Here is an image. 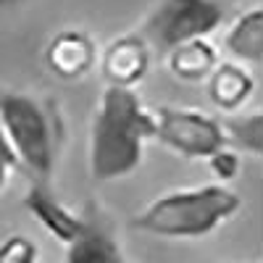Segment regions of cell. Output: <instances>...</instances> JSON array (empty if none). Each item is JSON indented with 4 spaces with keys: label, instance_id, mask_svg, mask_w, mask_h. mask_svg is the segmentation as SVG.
I'll return each instance as SVG.
<instances>
[{
    "label": "cell",
    "instance_id": "6da1fadb",
    "mask_svg": "<svg viewBox=\"0 0 263 263\" xmlns=\"http://www.w3.org/2000/svg\"><path fill=\"white\" fill-rule=\"evenodd\" d=\"M150 140H156V116L140 95L135 90L103 87L90 126L92 179H126L142 166Z\"/></svg>",
    "mask_w": 263,
    "mask_h": 263
},
{
    "label": "cell",
    "instance_id": "7a4b0ae2",
    "mask_svg": "<svg viewBox=\"0 0 263 263\" xmlns=\"http://www.w3.org/2000/svg\"><path fill=\"white\" fill-rule=\"evenodd\" d=\"M242 208L239 195L229 184H200L171 190L150 200L132 216V227L161 239H205L218 232Z\"/></svg>",
    "mask_w": 263,
    "mask_h": 263
},
{
    "label": "cell",
    "instance_id": "3957f363",
    "mask_svg": "<svg viewBox=\"0 0 263 263\" xmlns=\"http://www.w3.org/2000/svg\"><path fill=\"white\" fill-rule=\"evenodd\" d=\"M0 129L32 179H50L63 142L58 105L16 87L0 84Z\"/></svg>",
    "mask_w": 263,
    "mask_h": 263
},
{
    "label": "cell",
    "instance_id": "277c9868",
    "mask_svg": "<svg viewBox=\"0 0 263 263\" xmlns=\"http://www.w3.org/2000/svg\"><path fill=\"white\" fill-rule=\"evenodd\" d=\"M224 21V6L218 0H158L145 16L140 37L163 53L192 40H208Z\"/></svg>",
    "mask_w": 263,
    "mask_h": 263
},
{
    "label": "cell",
    "instance_id": "5b68a950",
    "mask_svg": "<svg viewBox=\"0 0 263 263\" xmlns=\"http://www.w3.org/2000/svg\"><path fill=\"white\" fill-rule=\"evenodd\" d=\"M156 116V142L166 150L190 161H208L216 150L224 147L221 121L200 108L184 105H161Z\"/></svg>",
    "mask_w": 263,
    "mask_h": 263
},
{
    "label": "cell",
    "instance_id": "8992f818",
    "mask_svg": "<svg viewBox=\"0 0 263 263\" xmlns=\"http://www.w3.org/2000/svg\"><path fill=\"white\" fill-rule=\"evenodd\" d=\"M63 263H132L114 218L95 200L82 208V229L66 245Z\"/></svg>",
    "mask_w": 263,
    "mask_h": 263
},
{
    "label": "cell",
    "instance_id": "52a82bcc",
    "mask_svg": "<svg viewBox=\"0 0 263 263\" xmlns=\"http://www.w3.org/2000/svg\"><path fill=\"white\" fill-rule=\"evenodd\" d=\"M153 50L137 34L129 32L111 40L100 50L98 69L105 79V87H119V90H135L150 71Z\"/></svg>",
    "mask_w": 263,
    "mask_h": 263
},
{
    "label": "cell",
    "instance_id": "ba28073f",
    "mask_svg": "<svg viewBox=\"0 0 263 263\" xmlns=\"http://www.w3.org/2000/svg\"><path fill=\"white\" fill-rule=\"evenodd\" d=\"M42 58H45L48 71L55 79L79 82L98 66L100 50L84 29H63L48 40Z\"/></svg>",
    "mask_w": 263,
    "mask_h": 263
},
{
    "label": "cell",
    "instance_id": "9c48e42d",
    "mask_svg": "<svg viewBox=\"0 0 263 263\" xmlns=\"http://www.w3.org/2000/svg\"><path fill=\"white\" fill-rule=\"evenodd\" d=\"M24 208L63 248L69 245L82 229V211H74L71 205H66L55 195L50 179H32V184L24 195Z\"/></svg>",
    "mask_w": 263,
    "mask_h": 263
},
{
    "label": "cell",
    "instance_id": "30bf717a",
    "mask_svg": "<svg viewBox=\"0 0 263 263\" xmlns=\"http://www.w3.org/2000/svg\"><path fill=\"white\" fill-rule=\"evenodd\" d=\"M208 98L221 114H242L250 95L255 92V77L248 71V66L234 61H218L213 74L205 82Z\"/></svg>",
    "mask_w": 263,
    "mask_h": 263
},
{
    "label": "cell",
    "instance_id": "8fae6325",
    "mask_svg": "<svg viewBox=\"0 0 263 263\" xmlns=\"http://www.w3.org/2000/svg\"><path fill=\"white\" fill-rule=\"evenodd\" d=\"M224 50L234 63L260 66L263 63V8L253 6L239 13L224 32Z\"/></svg>",
    "mask_w": 263,
    "mask_h": 263
},
{
    "label": "cell",
    "instance_id": "7c38bea8",
    "mask_svg": "<svg viewBox=\"0 0 263 263\" xmlns=\"http://www.w3.org/2000/svg\"><path fill=\"white\" fill-rule=\"evenodd\" d=\"M216 66H218V53L211 40H192L166 53V69L171 71V77L187 84L208 82Z\"/></svg>",
    "mask_w": 263,
    "mask_h": 263
},
{
    "label": "cell",
    "instance_id": "4fadbf2b",
    "mask_svg": "<svg viewBox=\"0 0 263 263\" xmlns=\"http://www.w3.org/2000/svg\"><path fill=\"white\" fill-rule=\"evenodd\" d=\"M224 147L234 150L237 156H263V116L260 114H232L221 121Z\"/></svg>",
    "mask_w": 263,
    "mask_h": 263
},
{
    "label": "cell",
    "instance_id": "5bb4252c",
    "mask_svg": "<svg viewBox=\"0 0 263 263\" xmlns=\"http://www.w3.org/2000/svg\"><path fill=\"white\" fill-rule=\"evenodd\" d=\"M0 263H40V248L21 232L6 234L0 239Z\"/></svg>",
    "mask_w": 263,
    "mask_h": 263
},
{
    "label": "cell",
    "instance_id": "9a60e30c",
    "mask_svg": "<svg viewBox=\"0 0 263 263\" xmlns=\"http://www.w3.org/2000/svg\"><path fill=\"white\" fill-rule=\"evenodd\" d=\"M239 168H242V158H239L234 150H229V147L216 150L213 156L208 158V171H211V177L216 179V184H227V182L237 179Z\"/></svg>",
    "mask_w": 263,
    "mask_h": 263
},
{
    "label": "cell",
    "instance_id": "2e32d148",
    "mask_svg": "<svg viewBox=\"0 0 263 263\" xmlns=\"http://www.w3.org/2000/svg\"><path fill=\"white\" fill-rule=\"evenodd\" d=\"M18 168H21V166H18L16 153L11 150V145H8V140H6V135H3V129H0V195L6 192L11 177H13Z\"/></svg>",
    "mask_w": 263,
    "mask_h": 263
},
{
    "label": "cell",
    "instance_id": "e0dca14e",
    "mask_svg": "<svg viewBox=\"0 0 263 263\" xmlns=\"http://www.w3.org/2000/svg\"><path fill=\"white\" fill-rule=\"evenodd\" d=\"M29 3V0H0V11H8V8H18V6H24Z\"/></svg>",
    "mask_w": 263,
    "mask_h": 263
}]
</instances>
